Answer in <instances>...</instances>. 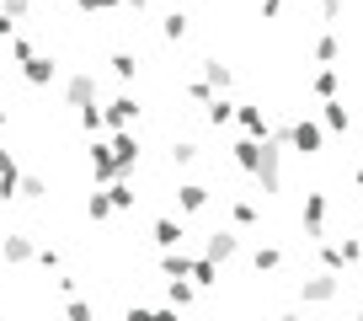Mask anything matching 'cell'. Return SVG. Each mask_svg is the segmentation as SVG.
Segmentation results:
<instances>
[{
  "label": "cell",
  "mask_w": 363,
  "mask_h": 321,
  "mask_svg": "<svg viewBox=\"0 0 363 321\" xmlns=\"http://www.w3.org/2000/svg\"><path fill=\"white\" fill-rule=\"evenodd\" d=\"M251 183H257V193H284V150L267 145L262 139V160H257V172H251Z\"/></svg>",
  "instance_id": "1"
},
{
  "label": "cell",
  "mask_w": 363,
  "mask_h": 321,
  "mask_svg": "<svg viewBox=\"0 0 363 321\" xmlns=\"http://www.w3.org/2000/svg\"><path fill=\"white\" fill-rule=\"evenodd\" d=\"M342 300V273H310V278H299V305H337Z\"/></svg>",
  "instance_id": "2"
},
{
  "label": "cell",
  "mask_w": 363,
  "mask_h": 321,
  "mask_svg": "<svg viewBox=\"0 0 363 321\" xmlns=\"http://www.w3.org/2000/svg\"><path fill=\"white\" fill-rule=\"evenodd\" d=\"M326 214H331V198H326V193H305V209H299V230H305L310 246H315V241H326Z\"/></svg>",
  "instance_id": "3"
},
{
  "label": "cell",
  "mask_w": 363,
  "mask_h": 321,
  "mask_svg": "<svg viewBox=\"0 0 363 321\" xmlns=\"http://www.w3.org/2000/svg\"><path fill=\"white\" fill-rule=\"evenodd\" d=\"M139 113H145V107H139V97H134V92H118L113 102L102 107V124L113 129V134H123V129L139 124Z\"/></svg>",
  "instance_id": "4"
},
{
  "label": "cell",
  "mask_w": 363,
  "mask_h": 321,
  "mask_svg": "<svg viewBox=\"0 0 363 321\" xmlns=\"http://www.w3.org/2000/svg\"><path fill=\"white\" fill-rule=\"evenodd\" d=\"M0 257H6L11 268H27L38 257V236L33 230H6V236H0Z\"/></svg>",
  "instance_id": "5"
},
{
  "label": "cell",
  "mask_w": 363,
  "mask_h": 321,
  "mask_svg": "<svg viewBox=\"0 0 363 321\" xmlns=\"http://www.w3.org/2000/svg\"><path fill=\"white\" fill-rule=\"evenodd\" d=\"M107 150H113V166H118V177H134V166H139V134H134V129L113 134V139H107Z\"/></svg>",
  "instance_id": "6"
},
{
  "label": "cell",
  "mask_w": 363,
  "mask_h": 321,
  "mask_svg": "<svg viewBox=\"0 0 363 321\" xmlns=\"http://www.w3.org/2000/svg\"><path fill=\"white\" fill-rule=\"evenodd\" d=\"M198 80H203V86H208L214 97H230V86H235V70H230L225 59H214V54H208V59H198Z\"/></svg>",
  "instance_id": "7"
},
{
  "label": "cell",
  "mask_w": 363,
  "mask_h": 321,
  "mask_svg": "<svg viewBox=\"0 0 363 321\" xmlns=\"http://www.w3.org/2000/svg\"><path fill=\"white\" fill-rule=\"evenodd\" d=\"M235 252H240V230H208V236H203V252H198V257H208V263L225 268Z\"/></svg>",
  "instance_id": "8"
},
{
  "label": "cell",
  "mask_w": 363,
  "mask_h": 321,
  "mask_svg": "<svg viewBox=\"0 0 363 321\" xmlns=\"http://www.w3.org/2000/svg\"><path fill=\"white\" fill-rule=\"evenodd\" d=\"M320 145H326V134H320L315 118H299V124H289V150H299V156H320Z\"/></svg>",
  "instance_id": "9"
},
{
  "label": "cell",
  "mask_w": 363,
  "mask_h": 321,
  "mask_svg": "<svg viewBox=\"0 0 363 321\" xmlns=\"http://www.w3.org/2000/svg\"><path fill=\"white\" fill-rule=\"evenodd\" d=\"M65 102L75 107H96V75L91 70H75V75H65Z\"/></svg>",
  "instance_id": "10"
},
{
  "label": "cell",
  "mask_w": 363,
  "mask_h": 321,
  "mask_svg": "<svg viewBox=\"0 0 363 321\" xmlns=\"http://www.w3.org/2000/svg\"><path fill=\"white\" fill-rule=\"evenodd\" d=\"M208 204H214V187H203V183H182L177 187V209L182 214H203Z\"/></svg>",
  "instance_id": "11"
},
{
  "label": "cell",
  "mask_w": 363,
  "mask_h": 321,
  "mask_svg": "<svg viewBox=\"0 0 363 321\" xmlns=\"http://www.w3.org/2000/svg\"><path fill=\"white\" fill-rule=\"evenodd\" d=\"M182 236H187V230H182V219H177V214H160L155 225H150V241H155L160 252H177Z\"/></svg>",
  "instance_id": "12"
},
{
  "label": "cell",
  "mask_w": 363,
  "mask_h": 321,
  "mask_svg": "<svg viewBox=\"0 0 363 321\" xmlns=\"http://www.w3.org/2000/svg\"><path fill=\"white\" fill-rule=\"evenodd\" d=\"M91 183H118V166H113V150L102 145V139H91Z\"/></svg>",
  "instance_id": "13"
},
{
  "label": "cell",
  "mask_w": 363,
  "mask_h": 321,
  "mask_svg": "<svg viewBox=\"0 0 363 321\" xmlns=\"http://www.w3.org/2000/svg\"><path fill=\"white\" fill-rule=\"evenodd\" d=\"M22 80H27V86H54V80H59V65H54L48 54H33V59L22 65Z\"/></svg>",
  "instance_id": "14"
},
{
  "label": "cell",
  "mask_w": 363,
  "mask_h": 321,
  "mask_svg": "<svg viewBox=\"0 0 363 321\" xmlns=\"http://www.w3.org/2000/svg\"><path fill=\"white\" fill-rule=\"evenodd\" d=\"M235 124H240V134H246V139H257V145L267 139V129H272L262 107H240V102H235Z\"/></svg>",
  "instance_id": "15"
},
{
  "label": "cell",
  "mask_w": 363,
  "mask_h": 321,
  "mask_svg": "<svg viewBox=\"0 0 363 321\" xmlns=\"http://www.w3.org/2000/svg\"><path fill=\"white\" fill-rule=\"evenodd\" d=\"M315 124H320V134H347V129H352V113H347L342 102H320V118H315Z\"/></svg>",
  "instance_id": "16"
},
{
  "label": "cell",
  "mask_w": 363,
  "mask_h": 321,
  "mask_svg": "<svg viewBox=\"0 0 363 321\" xmlns=\"http://www.w3.org/2000/svg\"><path fill=\"white\" fill-rule=\"evenodd\" d=\"M16 183H22V166H16L11 150H0V204H11V198H16Z\"/></svg>",
  "instance_id": "17"
},
{
  "label": "cell",
  "mask_w": 363,
  "mask_h": 321,
  "mask_svg": "<svg viewBox=\"0 0 363 321\" xmlns=\"http://www.w3.org/2000/svg\"><path fill=\"white\" fill-rule=\"evenodd\" d=\"M102 193H107V204H113V214H128V209H134V177H118V183H107L102 187Z\"/></svg>",
  "instance_id": "18"
},
{
  "label": "cell",
  "mask_w": 363,
  "mask_h": 321,
  "mask_svg": "<svg viewBox=\"0 0 363 321\" xmlns=\"http://www.w3.org/2000/svg\"><path fill=\"white\" fill-rule=\"evenodd\" d=\"M187 33H193V16L182 11V6H177V11H166V16H160V38H166V43H182Z\"/></svg>",
  "instance_id": "19"
},
{
  "label": "cell",
  "mask_w": 363,
  "mask_h": 321,
  "mask_svg": "<svg viewBox=\"0 0 363 321\" xmlns=\"http://www.w3.org/2000/svg\"><path fill=\"white\" fill-rule=\"evenodd\" d=\"M230 160H235V166H240V172H257V160H262V145H257V139H246V134H240L235 139V145H230Z\"/></svg>",
  "instance_id": "20"
},
{
  "label": "cell",
  "mask_w": 363,
  "mask_h": 321,
  "mask_svg": "<svg viewBox=\"0 0 363 321\" xmlns=\"http://www.w3.org/2000/svg\"><path fill=\"white\" fill-rule=\"evenodd\" d=\"M187 284H193V289H214V284H219V263H208V257H193V268H187Z\"/></svg>",
  "instance_id": "21"
},
{
  "label": "cell",
  "mask_w": 363,
  "mask_h": 321,
  "mask_svg": "<svg viewBox=\"0 0 363 321\" xmlns=\"http://www.w3.org/2000/svg\"><path fill=\"white\" fill-rule=\"evenodd\" d=\"M230 219H235V230H257L262 225V209L251 204V198H235V204H230Z\"/></svg>",
  "instance_id": "22"
},
{
  "label": "cell",
  "mask_w": 363,
  "mask_h": 321,
  "mask_svg": "<svg viewBox=\"0 0 363 321\" xmlns=\"http://www.w3.org/2000/svg\"><path fill=\"white\" fill-rule=\"evenodd\" d=\"M315 59H320V70H337V59H342V38H337V33H320V38H315Z\"/></svg>",
  "instance_id": "23"
},
{
  "label": "cell",
  "mask_w": 363,
  "mask_h": 321,
  "mask_svg": "<svg viewBox=\"0 0 363 321\" xmlns=\"http://www.w3.org/2000/svg\"><path fill=\"white\" fill-rule=\"evenodd\" d=\"M198 300V289L187 284V278H166V305H177V310H187Z\"/></svg>",
  "instance_id": "24"
},
{
  "label": "cell",
  "mask_w": 363,
  "mask_h": 321,
  "mask_svg": "<svg viewBox=\"0 0 363 321\" xmlns=\"http://www.w3.org/2000/svg\"><path fill=\"white\" fill-rule=\"evenodd\" d=\"M187 268H193V257L182 252V246L177 252H160V278H187Z\"/></svg>",
  "instance_id": "25"
},
{
  "label": "cell",
  "mask_w": 363,
  "mask_h": 321,
  "mask_svg": "<svg viewBox=\"0 0 363 321\" xmlns=\"http://www.w3.org/2000/svg\"><path fill=\"white\" fill-rule=\"evenodd\" d=\"M337 86H342L337 70H315V80H310V92H315L320 102H337Z\"/></svg>",
  "instance_id": "26"
},
{
  "label": "cell",
  "mask_w": 363,
  "mask_h": 321,
  "mask_svg": "<svg viewBox=\"0 0 363 321\" xmlns=\"http://www.w3.org/2000/svg\"><path fill=\"white\" fill-rule=\"evenodd\" d=\"M251 268H257V273H278V268H284V246H257V252H251Z\"/></svg>",
  "instance_id": "27"
},
{
  "label": "cell",
  "mask_w": 363,
  "mask_h": 321,
  "mask_svg": "<svg viewBox=\"0 0 363 321\" xmlns=\"http://www.w3.org/2000/svg\"><path fill=\"white\" fill-rule=\"evenodd\" d=\"M315 257H320V273H347V263H342L337 241H315Z\"/></svg>",
  "instance_id": "28"
},
{
  "label": "cell",
  "mask_w": 363,
  "mask_h": 321,
  "mask_svg": "<svg viewBox=\"0 0 363 321\" xmlns=\"http://www.w3.org/2000/svg\"><path fill=\"white\" fill-rule=\"evenodd\" d=\"M203 118H208V124H214V129H225V124H235V102H230V97H214V102H208V107H203Z\"/></svg>",
  "instance_id": "29"
},
{
  "label": "cell",
  "mask_w": 363,
  "mask_h": 321,
  "mask_svg": "<svg viewBox=\"0 0 363 321\" xmlns=\"http://www.w3.org/2000/svg\"><path fill=\"white\" fill-rule=\"evenodd\" d=\"M16 198H22V204H43V198H48V183H43V177H27V172H22Z\"/></svg>",
  "instance_id": "30"
},
{
  "label": "cell",
  "mask_w": 363,
  "mask_h": 321,
  "mask_svg": "<svg viewBox=\"0 0 363 321\" xmlns=\"http://www.w3.org/2000/svg\"><path fill=\"white\" fill-rule=\"evenodd\" d=\"M113 75L123 80V86H134V75H139V54H128V48H118V54H113Z\"/></svg>",
  "instance_id": "31"
},
{
  "label": "cell",
  "mask_w": 363,
  "mask_h": 321,
  "mask_svg": "<svg viewBox=\"0 0 363 321\" xmlns=\"http://www.w3.org/2000/svg\"><path fill=\"white\" fill-rule=\"evenodd\" d=\"M65 321H96L91 300H86V295H69V300H65Z\"/></svg>",
  "instance_id": "32"
},
{
  "label": "cell",
  "mask_w": 363,
  "mask_h": 321,
  "mask_svg": "<svg viewBox=\"0 0 363 321\" xmlns=\"http://www.w3.org/2000/svg\"><path fill=\"white\" fill-rule=\"evenodd\" d=\"M166 156H171V166H193V160H198V145H193V139H171Z\"/></svg>",
  "instance_id": "33"
},
{
  "label": "cell",
  "mask_w": 363,
  "mask_h": 321,
  "mask_svg": "<svg viewBox=\"0 0 363 321\" xmlns=\"http://www.w3.org/2000/svg\"><path fill=\"white\" fill-rule=\"evenodd\" d=\"M75 118H80V129H86L91 139H96V134H107V124H102V102H96V107H80Z\"/></svg>",
  "instance_id": "34"
},
{
  "label": "cell",
  "mask_w": 363,
  "mask_h": 321,
  "mask_svg": "<svg viewBox=\"0 0 363 321\" xmlns=\"http://www.w3.org/2000/svg\"><path fill=\"white\" fill-rule=\"evenodd\" d=\"M86 214H91V225H102V219H113V204H107V193L96 187V193L86 198Z\"/></svg>",
  "instance_id": "35"
},
{
  "label": "cell",
  "mask_w": 363,
  "mask_h": 321,
  "mask_svg": "<svg viewBox=\"0 0 363 321\" xmlns=\"http://www.w3.org/2000/svg\"><path fill=\"white\" fill-rule=\"evenodd\" d=\"M337 252H342V263H347V273H352V268L363 263V241H358V236H342V241H337Z\"/></svg>",
  "instance_id": "36"
},
{
  "label": "cell",
  "mask_w": 363,
  "mask_h": 321,
  "mask_svg": "<svg viewBox=\"0 0 363 321\" xmlns=\"http://www.w3.org/2000/svg\"><path fill=\"white\" fill-rule=\"evenodd\" d=\"M6 48H11V59H16V65H27V59L38 54V48H33V38H27V33H11V38H6Z\"/></svg>",
  "instance_id": "37"
},
{
  "label": "cell",
  "mask_w": 363,
  "mask_h": 321,
  "mask_svg": "<svg viewBox=\"0 0 363 321\" xmlns=\"http://www.w3.org/2000/svg\"><path fill=\"white\" fill-rule=\"evenodd\" d=\"M38 268H43V273H59V268H65V257H59V246H38V257H33Z\"/></svg>",
  "instance_id": "38"
},
{
  "label": "cell",
  "mask_w": 363,
  "mask_h": 321,
  "mask_svg": "<svg viewBox=\"0 0 363 321\" xmlns=\"http://www.w3.org/2000/svg\"><path fill=\"white\" fill-rule=\"evenodd\" d=\"M27 11H33V0H0V16H6V22H22Z\"/></svg>",
  "instance_id": "39"
},
{
  "label": "cell",
  "mask_w": 363,
  "mask_h": 321,
  "mask_svg": "<svg viewBox=\"0 0 363 321\" xmlns=\"http://www.w3.org/2000/svg\"><path fill=\"white\" fill-rule=\"evenodd\" d=\"M182 92L193 97V102H198V107H208V102H214V92H208V86H203V80H198V75H193V80H187V86H182Z\"/></svg>",
  "instance_id": "40"
},
{
  "label": "cell",
  "mask_w": 363,
  "mask_h": 321,
  "mask_svg": "<svg viewBox=\"0 0 363 321\" xmlns=\"http://www.w3.org/2000/svg\"><path fill=\"white\" fill-rule=\"evenodd\" d=\"M342 6L347 0H320V22H342Z\"/></svg>",
  "instance_id": "41"
},
{
  "label": "cell",
  "mask_w": 363,
  "mask_h": 321,
  "mask_svg": "<svg viewBox=\"0 0 363 321\" xmlns=\"http://www.w3.org/2000/svg\"><path fill=\"white\" fill-rule=\"evenodd\" d=\"M284 6H289V0H262V22H278V16H284Z\"/></svg>",
  "instance_id": "42"
},
{
  "label": "cell",
  "mask_w": 363,
  "mask_h": 321,
  "mask_svg": "<svg viewBox=\"0 0 363 321\" xmlns=\"http://www.w3.org/2000/svg\"><path fill=\"white\" fill-rule=\"evenodd\" d=\"M75 6H80V11H102V16L118 11V0H75Z\"/></svg>",
  "instance_id": "43"
},
{
  "label": "cell",
  "mask_w": 363,
  "mask_h": 321,
  "mask_svg": "<svg viewBox=\"0 0 363 321\" xmlns=\"http://www.w3.org/2000/svg\"><path fill=\"white\" fill-rule=\"evenodd\" d=\"M150 321H182V310L177 305H160V310H150Z\"/></svg>",
  "instance_id": "44"
},
{
  "label": "cell",
  "mask_w": 363,
  "mask_h": 321,
  "mask_svg": "<svg viewBox=\"0 0 363 321\" xmlns=\"http://www.w3.org/2000/svg\"><path fill=\"white\" fill-rule=\"evenodd\" d=\"M118 6H128L134 16H145V11H150V0H118Z\"/></svg>",
  "instance_id": "45"
},
{
  "label": "cell",
  "mask_w": 363,
  "mask_h": 321,
  "mask_svg": "<svg viewBox=\"0 0 363 321\" xmlns=\"http://www.w3.org/2000/svg\"><path fill=\"white\" fill-rule=\"evenodd\" d=\"M123 321H150V310H145V305H128V316H123Z\"/></svg>",
  "instance_id": "46"
},
{
  "label": "cell",
  "mask_w": 363,
  "mask_h": 321,
  "mask_svg": "<svg viewBox=\"0 0 363 321\" xmlns=\"http://www.w3.org/2000/svg\"><path fill=\"white\" fill-rule=\"evenodd\" d=\"M11 33H16V22H6V16H0V43H6Z\"/></svg>",
  "instance_id": "47"
},
{
  "label": "cell",
  "mask_w": 363,
  "mask_h": 321,
  "mask_svg": "<svg viewBox=\"0 0 363 321\" xmlns=\"http://www.w3.org/2000/svg\"><path fill=\"white\" fill-rule=\"evenodd\" d=\"M272 321H305V316H299V310H278Z\"/></svg>",
  "instance_id": "48"
},
{
  "label": "cell",
  "mask_w": 363,
  "mask_h": 321,
  "mask_svg": "<svg viewBox=\"0 0 363 321\" xmlns=\"http://www.w3.org/2000/svg\"><path fill=\"white\" fill-rule=\"evenodd\" d=\"M352 187H363V166H358V172H352Z\"/></svg>",
  "instance_id": "49"
},
{
  "label": "cell",
  "mask_w": 363,
  "mask_h": 321,
  "mask_svg": "<svg viewBox=\"0 0 363 321\" xmlns=\"http://www.w3.org/2000/svg\"><path fill=\"white\" fill-rule=\"evenodd\" d=\"M6 118H11V113H6V102H0V129H6Z\"/></svg>",
  "instance_id": "50"
},
{
  "label": "cell",
  "mask_w": 363,
  "mask_h": 321,
  "mask_svg": "<svg viewBox=\"0 0 363 321\" xmlns=\"http://www.w3.org/2000/svg\"><path fill=\"white\" fill-rule=\"evenodd\" d=\"M352 321H363V305H358V310H352Z\"/></svg>",
  "instance_id": "51"
},
{
  "label": "cell",
  "mask_w": 363,
  "mask_h": 321,
  "mask_svg": "<svg viewBox=\"0 0 363 321\" xmlns=\"http://www.w3.org/2000/svg\"><path fill=\"white\" fill-rule=\"evenodd\" d=\"M0 321H6V316H0Z\"/></svg>",
  "instance_id": "52"
}]
</instances>
